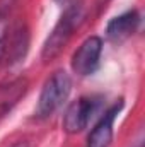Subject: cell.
Wrapping results in <instances>:
<instances>
[{"mask_svg": "<svg viewBox=\"0 0 145 147\" xmlns=\"http://www.w3.org/2000/svg\"><path fill=\"white\" fill-rule=\"evenodd\" d=\"M84 17H85V9L82 2H73L67 5V10L63 12V16L60 17V21L56 22V26L53 28V31L44 41L43 53H41L43 60H53L65 48V45L72 38L73 31L82 24Z\"/></svg>", "mask_w": 145, "mask_h": 147, "instance_id": "1", "label": "cell"}, {"mask_svg": "<svg viewBox=\"0 0 145 147\" xmlns=\"http://www.w3.org/2000/svg\"><path fill=\"white\" fill-rule=\"evenodd\" d=\"M72 91V79L65 70H56L43 86L36 106V115L39 118H46L53 115L68 98Z\"/></svg>", "mask_w": 145, "mask_h": 147, "instance_id": "2", "label": "cell"}, {"mask_svg": "<svg viewBox=\"0 0 145 147\" xmlns=\"http://www.w3.org/2000/svg\"><path fill=\"white\" fill-rule=\"evenodd\" d=\"M101 103H103V99L99 96H84V98H79L77 101H73L65 111L63 128L68 134L82 132L89 125L91 118L101 108Z\"/></svg>", "mask_w": 145, "mask_h": 147, "instance_id": "3", "label": "cell"}, {"mask_svg": "<svg viewBox=\"0 0 145 147\" xmlns=\"http://www.w3.org/2000/svg\"><path fill=\"white\" fill-rule=\"evenodd\" d=\"M101 51H103V39L97 36L87 38L79 46V50L73 53L72 58L73 72L79 74V75H91L99 65Z\"/></svg>", "mask_w": 145, "mask_h": 147, "instance_id": "4", "label": "cell"}, {"mask_svg": "<svg viewBox=\"0 0 145 147\" xmlns=\"http://www.w3.org/2000/svg\"><path fill=\"white\" fill-rule=\"evenodd\" d=\"M123 108V103L118 101L116 105H113L99 120V123L94 127V130L91 132L89 139H87V147H109L113 140V125L116 116L119 115V111Z\"/></svg>", "mask_w": 145, "mask_h": 147, "instance_id": "5", "label": "cell"}, {"mask_svg": "<svg viewBox=\"0 0 145 147\" xmlns=\"http://www.w3.org/2000/svg\"><path fill=\"white\" fill-rule=\"evenodd\" d=\"M140 24V16L137 10H128L114 19H111L106 28V34L113 41H121L137 31Z\"/></svg>", "mask_w": 145, "mask_h": 147, "instance_id": "6", "label": "cell"}, {"mask_svg": "<svg viewBox=\"0 0 145 147\" xmlns=\"http://www.w3.org/2000/svg\"><path fill=\"white\" fill-rule=\"evenodd\" d=\"M28 91V80L26 79H15L7 84H0V120L9 115L19 99Z\"/></svg>", "mask_w": 145, "mask_h": 147, "instance_id": "7", "label": "cell"}, {"mask_svg": "<svg viewBox=\"0 0 145 147\" xmlns=\"http://www.w3.org/2000/svg\"><path fill=\"white\" fill-rule=\"evenodd\" d=\"M28 45H29V34L28 29L24 26H19L14 31V36L10 38L9 45L5 46V53H9V62H21L28 51ZM3 53V55H5Z\"/></svg>", "mask_w": 145, "mask_h": 147, "instance_id": "8", "label": "cell"}, {"mask_svg": "<svg viewBox=\"0 0 145 147\" xmlns=\"http://www.w3.org/2000/svg\"><path fill=\"white\" fill-rule=\"evenodd\" d=\"M10 0L0 3V60L5 53L7 39H9V16H10Z\"/></svg>", "mask_w": 145, "mask_h": 147, "instance_id": "9", "label": "cell"}, {"mask_svg": "<svg viewBox=\"0 0 145 147\" xmlns=\"http://www.w3.org/2000/svg\"><path fill=\"white\" fill-rule=\"evenodd\" d=\"M10 147H29V144H28L26 140H19V142H15V144H12Z\"/></svg>", "mask_w": 145, "mask_h": 147, "instance_id": "10", "label": "cell"}, {"mask_svg": "<svg viewBox=\"0 0 145 147\" xmlns=\"http://www.w3.org/2000/svg\"><path fill=\"white\" fill-rule=\"evenodd\" d=\"M132 147H144V139H142V137H138V140H137Z\"/></svg>", "mask_w": 145, "mask_h": 147, "instance_id": "11", "label": "cell"}, {"mask_svg": "<svg viewBox=\"0 0 145 147\" xmlns=\"http://www.w3.org/2000/svg\"><path fill=\"white\" fill-rule=\"evenodd\" d=\"M58 3H63V5H68L70 3V0H56Z\"/></svg>", "mask_w": 145, "mask_h": 147, "instance_id": "12", "label": "cell"}]
</instances>
